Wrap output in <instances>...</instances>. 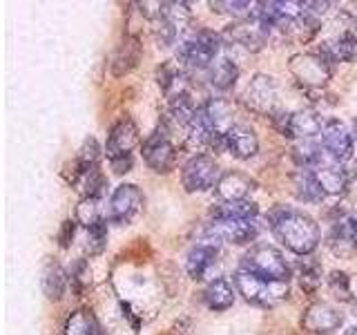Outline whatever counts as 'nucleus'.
Wrapping results in <instances>:
<instances>
[{
    "instance_id": "obj_5",
    "label": "nucleus",
    "mask_w": 357,
    "mask_h": 335,
    "mask_svg": "<svg viewBox=\"0 0 357 335\" xmlns=\"http://www.w3.org/2000/svg\"><path fill=\"white\" fill-rule=\"evenodd\" d=\"M190 25L188 3H159L154 16V36L161 47H170Z\"/></svg>"
},
{
    "instance_id": "obj_36",
    "label": "nucleus",
    "mask_w": 357,
    "mask_h": 335,
    "mask_svg": "<svg viewBox=\"0 0 357 335\" xmlns=\"http://www.w3.org/2000/svg\"><path fill=\"white\" fill-rule=\"evenodd\" d=\"M105 186H107V181H105V177H103V172L98 170V168L81 174L83 197H96V199H100V193H103Z\"/></svg>"
},
{
    "instance_id": "obj_20",
    "label": "nucleus",
    "mask_w": 357,
    "mask_h": 335,
    "mask_svg": "<svg viewBox=\"0 0 357 335\" xmlns=\"http://www.w3.org/2000/svg\"><path fill=\"white\" fill-rule=\"evenodd\" d=\"M204 114L208 119L210 130L219 141L226 143V134L234 128V107L228 98H208L204 105Z\"/></svg>"
},
{
    "instance_id": "obj_37",
    "label": "nucleus",
    "mask_w": 357,
    "mask_h": 335,
    "mask_svg": "<svg viewBox=\"0 0 357 335\" xmlns=\"http://www.w3.org/2000/svg\"><path fill=\"white\" fill-rule=\"evenodd\" d=\"M328 286L333 290V295L337 299H353V290H351V279L346 273L342 271H333L331 277H328Z\"/></svg>"
},
{
    "instance_id": "obj_11",
    "label": "nucleus",
    "mask_w": 357,
    "mask_h": 335,
    "mask_svg": "<svg viewBox=\"0 0 357 335\" xmlns=\"http://www.w3.org/2000/svg\"><path fill=\"white\" fill-rule=\"evenodd\" d=\"M271 25L264 22L257 14L243 18V20H237L228 25L226 29V38H230L234 45H239V47L248 50V52H259L264 45L271 38Z\"/></svg>"
},
{
    "instance_id": "obj_13",
    "label": "nucleus",
    "mask_w": 357,
    "mask_h": 335,
    "mask_svg": "<svg viewBox=\"0 0 357 335\" xmlns=\"http://www.w3.org/2000/svg\"><path fill=\"white\" fill-rule=\"evenodd\" d=\"M321 148L331 159L340 161V163L353 159L355 141H353L351 130L337 119L326 121V126H324V132H321Z\"/></svg>"
},
{
    "instance_id": "obj_23",
    "label": "nucleus",
    "mask_w": 357,
    "mask_h": 335,
    "mask_svg": "<svg viewBox=\"0 0 357 335\" xmlns=\"http://www.w3.org/2000/svg\"><path fill=\"white\" fill-rule=\"evenodd\" d=\"M324 59L331 63H351L357 59V36L353 31H342L333 40L324 43V47L319 52Z\"/></svg>"
},
{
    "instance_id": "obj_45",
    "label": "nucleus",
    "mask_w": 357,
    "mask_h": 335,
    "mask_svg": "<svg viewBox=\"0 0 357 335\" xmlns=\"http://www.w3.org/2000/svg\"><path fill=\"white\" fill-rule=\"evenodd\" d=\"M353 315L357 318V302H353Z\"/></svg>"
},
{
    "instance_id": "obj_3",
    "label": "nucleus",
    "mask_w": 357,
    "mask_h": 335,
    "mask_svg": "<svg viewBox=\"0 0 357 335\" xmlns=\"http://www.w3.org/2000/svg\"><path fill=\"white\" fill-rule=\"evenodd\" d=\"M241 268L271 282H288L290 266L284 253L268 244H257L241 257Z\"/></svg>"
},
{
    "instance_id": "obj_34",
    "label": "nucleus",
    "mask_w": 357,
    "mask_h": 335,
    "mask_svg": "<svg viewBox=\"0 0 357 335\" xmlns=\"http://www.w3.org/2000/svg\"><path fill=\"white\" fill-rule=\"evenodd\" d=\"M297 275H299V282H301V288L308 290V293H312L319 284H321V268L319 264H315L310 260V257H301V262L297 266Z\"/></svg>"
},
{
    "instance_id": "obj_6",
    "label": "nucleus",
    "mask_w": 357,
    "mask_h": 335,
    "mask_svg": "<svg viewBox=\"0 0 357 335\" xmlns=\"http://www.w3.org/2000/svg\"><path fill=\"white\" fill-rule=\"evenodd\" d=\"M221 179V170L210 154H195L181 168V184L188 193H206L210 188H217Z\"/></svg>"
},
{
    "instance_id": "obj_4",
    "label": "nucleus",
    "mask_w": 357,
    "mask_h": 335,
    "mask_svg": "<svg viewBox=\"0 0 357 335\" xmlns=\"http://www.w3.org/2000/svg\"><path fill=\"white\" fill-rule=\"evenodd\" d=\"M232 282H234V288H237L245 299L259 306H273L279 299L288 297V282H271V279H264L250 271H243V268H239V271L234 273Z\"/></svg>"
},
{
    "instance_id": "obj_44",
    "label": "nucleus",
    "mask_w": 357,
    "mask_h": 335,
    "mask_svg": "<svg viewBox=\"0 0 357 335\" xmlns=\"http://www.w3.org/2000/svg\"><path fill=\"white\" fill-rule=\"evenodd\" d=\"M344 335H357V327H353V329H349Z\"/></svg>"
},
{
    "instance_id": "obj_40",
    "label": "nucleus",
    "mask_w": 357,
    "mask_h": 335,
    "mask_svg": "<svg viewBox=\"0 0 357 335\" xmlns=\"http://www.w3.org/2000/svg\"><path fill=\"white\" fill-rule=\"evenodd\" d=\"M74 221H65V226H63V232H61V246H70L72 237H74Z\"/></svg>"
},
{
    "instance_id": "obj_14",
    "label": "nucleus",
    "mask_w": 357,
    "mask_h": 335,
    "mask_svg": "<svg viewBox=\"0 0 357 335\" xmlns=\"http://www.w3.org/2000/svg\"><path fill=\"white\" fill-rule=\"evenodd\" d=\"M143 206V195L134 184L119 186L109 197V219L114 223H130L139 215Z\"/></svg>"
},
{
    "instance_id": "obj_16",
    "label": "nucleus",
    "mask_w": 357,
    "mask_h": 335,
    "mask_svg": "<svg viewBox=\"0 0 357 335\" xmlns=\"http://www.w3.org/2000/svg\"><path fill=\"white\" fill-rule=\"evenodd\" d=\"M342 313L326 304V302H315L304 311V318H301V327L308 333H315V335H328L335 333L342 327Z\"/></svg>"
},
{
    "instance_id": "obj_17",
    "label": "nucleus",
    "mask_w": 357,
    "mask_h": 335,
    "mask_svg": "<svg viewBox=\"0 0 357 335\" xmlns=\"http://www.w3.org/2000/svg\"><path fill=\"white\" fill-rule=\"evenodd\" d=\"M219 257V241L206 237L195 244V248L188 253L185 260V271L192 279H204L217 264Z\"/></svg>"
},
{
    "instance_id": "obj_2",
    "label": "nucleus",
    "mask_w": 357,
    "mask_h": 335,
    "mask_svg": "<svg viewBox=\"0 0 357 335\" xmlns=\"http://www.w3.org/2000/svg\"><path fill=\"white\" fill-rule=\"evenodd\" d=\"M221 52V36L210 29H197L178 43L176 61L190 70H210Z\"/></svg>"
},
{
    "instance_id": "obj_35",
    "label": "nucleus",
    "mask_w": 357,
    "mask_h": 335,
    "mask_svg": "<svg viewBox=\"0 0 357 335\" xmlns=\"http://www.w3.org/2000/svg\"><path fill=\"white\" fill-rule=\"evenodd\" d=\"M107 246V221H98L94 226L87 228V244H85V251L89 255H100L105 251Z\"/></svg>"
},
{
    "instance_id": "obj_25",
    "label": "nucleus",
    "mask_w": 357,
    "mask_h": 335,
    "mask_svg": "<svg viewBox=\"0 0 357 335\" xmlns=\"http://www.w3.org/2000/svg\"><path fill=\"white\" fill-rule=\"evenodd\" d=\"M139 59H141V43H139V38L128 36L119 45V50L114 54L112 72H114V76H126L128 72H132L134 67H137Z\"/></svg>"
},
{
    "instance_id": "obj_21",
    "label": "nucleus",
    "mask_w": 357,
    "mask_h": 335,
    "mask_svg": "<svg viewBox=\"0 0 357 335\" xmlns=\"http://www.w3.org/2000/svg\"><path fill=\"white\" fill-rule=\"evenodd\" d=\"M312 172H315L317 181L326 195H342L349 188V170L344 168V163L331 159V156H326L317 168H312Z\"/></svg>"
},
{
    "instance_id": "obj_42",
    "label": "nucleus",
    "mask_w": 357,
    "mask_h": 335,
    "mask_svg": "<svg viewBox=\"0 0 357 335\" xmlns=\"http://www.w3.org/2000/svg\"><path fill=\"white\" fill-rule=\"evenodd\" d=\"M351 134H353V141L357 143V119L353 121V126H351Z\"/></svg>"
},
{
    "instance_id": "obj_19",
    "label": "nucleus",
    "mask_w": 357,
    "mask_h": 335,
    "mask_svg": "<svg viewBox=\"0 0 357 335\" xmlns=\"http://www.w3.org/2000/svg\"><path fill=\"white\" fill-rule=\"evenodd\" d=\"M257 181L245 172L239 170H230L223 172L219 184H217V197L226 204H232V201H248V197L255 193Z\"/></svg>"
},
{
    "instance_id": "obj_39",
    "label": "nucleus",
    "mask_w": 357,
    "mask_h": 335,
    "mask_svg": "<svg viewBox=\"0 0 357 335\" xmlns=\"http://www.w3.org/2000/svg\"><path fill=\"white\" fill-rule=\"evenodd\" d=\"M92 279H89V268L85 262H78L72 271V284L76 286V290H83Z\"/></svg>"
},
{
    "instance_id": "obj_33",
    "label": "nucleus",
    "mask_w": 357,
    "mask_h": 335,
    "mask_svg": "<svg viewBox=\"0 0 357 335\" xmlns=\"http://www.w3.org/2000/svg\"><path fill=\"white\" fill-rule=\"evenodd\" d=\"M76 219L83 223L85 228L94 226V223L103 221V210H100V199L96 197H83L81 204L76 208Z\"/></svg>"
},
{
    "instance_id": "obj_9",
    "label": "nucleus",
    "mask_w": 357,
    "mask_h": 335,
    "mask_svg": "<svg viewBox=\"0 0 357 335\" xmlns=\"http://www.w3.org/2000/svg\"><path fill=\"white\" fill-rule=\"evenodd\" d=\"M143 159L154 172H170L176 165V148L163 126L156 128L143 143Z\"/></svg>"
},
{
    "instance_id": "obj_41",
    "label": "nucleus",
    "mask_w": 357,
    "mask_h": 335,
    "mask_svg": "<svg viewBox=\"0 0 357 335\" xmlns=\"http://www.w3.org/2000/svg\"><path fill=\"white\" fill-rule=\"evenodd\" d=\"M112 168H114V172H119V174L130 172V168H132V156H126V159H116V161H112Z\"/></svg>"
},
{
    "instance_id": "obj_24",
    "label": "nucleus",
    "mask_w": 357,
    "mask_h": 335,
    "mask_svg": "<svg viewBox=\"0 0 357 335\" xmlns=\"http://www.w3.org/2000/svg\"><path fill=\"white\" fill-rule=\"evenodd\" d=\"M293 188H295V195L297 199L306 201V204H319V201L326 197V193L321 190L317 177L312 170H306V168H301L293 174Z\"/></svg>"
},
{
    "instance_id": "obj_1",
    "label": "nucleus",
    "mask_w": 357,
    "mask_h": 335,
    "mask_svg": "<svg viewBox=\"0 0 357 335\" xmlns=\"http://www.w3.org/2000/svg\"><path fill=\"white\" fill-rule=\"evenodd\" d=\"M271 230L290 253L308 257L319 244L317 221L304 210L297 208H277L271 212Z\"/></svg>"
},
{
    "instance_id": "obj_8",
    "label": "nucleus",
    "mask_w": 357,
    "mask_h": 335,
    "mask_svg": "<svg viewBox=\"0 0 357 335\" xmlns=\"http://www.w3.org/2000/svg\"><path fill=\"white\" fill-rule=\"evenodd\" d=\"M290 74L304 87H324L331 81L333 67L331 61L324 59L321 54H297L290 59Z\"/></svg>"
},
{
    "instance_id": "obj_31",
    "label": "nucleus",
    "mask_w": 357,
    "mask_h": 335,
    "mask_svg": "<svg viewBox=\"0 0 357 335\" xmlns=\"http://www.w3.org/2000/svg\"><path fill=\"white\" fill-rule=\"evenodd\" d=\"M259 208H257L255 201H232L226 204L221 201L217 208H212V219H255Z\"/></svg>"
},
{
    "instance_id": "obj_15",
    "label": "nucleus",
    "mask_w": 357,
    "mask_h": 335,
    "mask_svg": "<svg viewBox=\"0 0 357 335\" xmlns=\"http://www.w3.org/2000/svg\"><path fill=\"white\" fill-rule=\"evenodd\" d=\"M139 143V128L132 119H121L114 128L107 134V143H105V152L109 161L116 159H126L132 156V150L137 148Z\"/></svg>"
},
{
    "instance_id": "obj_29",
    "label": "nucleus",
    "mask_w": 357,
    "mask_h": 335,
    "mask_svg": "<svg viewBox=\"0 0 357 335\" xmlns=\"http://www.w3.org/2000/svg\"><path fill=\"white\" fill-rule=\"evenodd\" d=\"M65 335H103V327L92 315V311H74L65 322Z\"/></svg>"
},
{
    "instance_id": "obj_26",
    "label": "nucleus",
    "mask_w": 357,
    "mask_h": 335,
    "mask_svg": "<svg viewBox=\"0 0 357 335\" xmlns=\"http://www.w3.org/2000/svg\"><path fill=\"white\" fill-rule=\"evenodd\" d=\"M237 78H239V67L234 61L226 59V56L217 59L208 70V81H210L212 87L219 89V92H226V89H230L234 83H237Z\"/></svg>"
},
{
    "instance_id": "obj_30",
    "label": "nucleus",
    "mask_w": 357,
    "mask_h": 335,
    "mask_svg": "<svg viewBox=\"0 0 357 335\" xmlns=\"http://www.w3.org/2000/svg\"><path fill=\"white\" fill-rule=\"evenodd\" d=\"M197 110H199V105H195V100L190 96L188 89H176V92L170 96V114L178 126L188 128L190 121L195 119Z\"/></svg>"
},
{
    "instance_id": "obj_27",
    "label": "nucleus",
    "mask_w": 357,
    "mask_h": 335,
    "mask_svg": "<svg viewBox=\"0 0 357 335\" xmlns=\"http://www.w3.org/2000/svg\"><path fill=\"white\" fill-rule=\"evenodd\" d=\"M204 299L212 311H228L234 304V286L226 277H217L208 284Z\"/></svg>"
},
{
    "instance_id": "obj_32",
    "label": "nucleus",
    "mask_w": 357,
    "mask_h": 335,
    "mask_svg": "<svg viewBox=\"0 0 357 335\" xmlns=\"http://www.w3.org/2000/svg\"><path fill=\"white\" fill-rule=\"evenodd\" d=\"M98 156H100V148H98V141L94 137H89L83 148L78 150V159H76V177H81L89 170L98 168Z\"/></svg>"
},
{
    "instance_id": "obj_7",
    "label": "nucleus",
    "mask_w": 357,
    "mask_h": 335,
    "mask_svg": "<svg viewBox=\"0 0 357 335\" xmlns=\"http://www.w3.org/2000/svg\"><path fill=\"white\" fill-rule=\"evenodd\" d=\"M273 121L275 126L282 130V134L290 139H299V141H310L312 137H317V134L324 132V126H326V121H324L317 112L312 110H299V112H275L273 114Z\"/></svg>"
},
{
    "instance_id": "obj_10",
    "label": "nucleus",
    "mask_w": 357,
    "mask_h": 335,
    "mask_svg": "<svg viewBox=\"0 0 357 335\" xmlns=\"http://www.w3.org/2000/svg\"><path fill=\"white\" fill-rule=\"evenodd\" d=\"M243 103L255 114L273 117L277 112V83L268 74H255L243 89Z\"/></svg>"
},
{
    "instance_id": "obj_12",
    "label": "nucleus",
    "mask_w": 357,
    "mask_h": 335,
    "mask_svg": "<svg viewBox=\"0 0 357 335\" xmlns=\"http://www.w3.org/2000/svg\"><path fill=\"white\" fill-rule=\"evenodd\" d=\"M259 228H257L255 219H212L206 228V237L217 239L219 244H250Z\"/></svg>"
},
{
    "instance_id": "obj_43",
    "label": "nucleus",
    "mask_w": 357,
    "mask_h": 335,
    "mask_svg": "<svg viewBox=\"0 0 357 335\" xmlns=\"http://www.w3.org/2000/svg\"><path fill=\"white\" fill-rule=\"evenodd\" d=\"M353 177H355V181H357V156H353Z\"/></svg>"
},
{
    "instance_id": "obj_18",
    "label": "nucleus",
    "mask_w": 357,
    "mask_h": 335,
    "mask_svg": "<svg viewBox=\"0 0 357 335\" xmlns=\"http://www.w3.org/2000/svg\"><path fill=\"white\" fill-rule=\"evenodd\" d=\"M328 246L337 257H353L357 253V217L344 215L333 223Z\"/></svg>"
},
{
    "instance_id": "obj_38",
    "label": "nucleus",
    "mask_w": 357,
    "mask_h": 335,
    "mask_svg": "<svg viewBox=\"0 0 357 335\" xmlns=\"http://www.w3.org/2000/svg\"><path fill=\"white\" fill-rule=\"evenodd\" d=\"M210 7L217 9L219 14H230L234 18L243 20V18H248V16L255 14L252 7H257V5H250V3H210Z\"/></svg>"
},
{
    "instance_id": "obj_28",
    "label": "nucleus",
    "mask_w": 357,
    "mask_h": 335,
    "mask_svg": "<svg viewBox=\"0 0 357 335\" xmlns=\"http://www.w3.org/2000/svg\"><path fill=\"white\" fill-rule=\"evenodd\" d=\"M65 286H67V273L63 271V266L59 262L50 260L45 264V271H43V290L45 295L50 299L59 302L65 293Z\"/></svg>"
},
{
    "instance_id": "obj_22",
    "label": "nucleus",
    "mask_w": 357,
    "mask_h": 335,
    "mask_svg": "<svg viewBox=\"0 0 357 335\" xmlns=\"http://www.w3.org/2000/svg\"><path fill=\"white\" fill-rule=\"evenodd\" d=\"M226 148L234 159L245 161L259 150V139L248 123H234V128L226 134Z\"/></svg>"
}]
</instances>
